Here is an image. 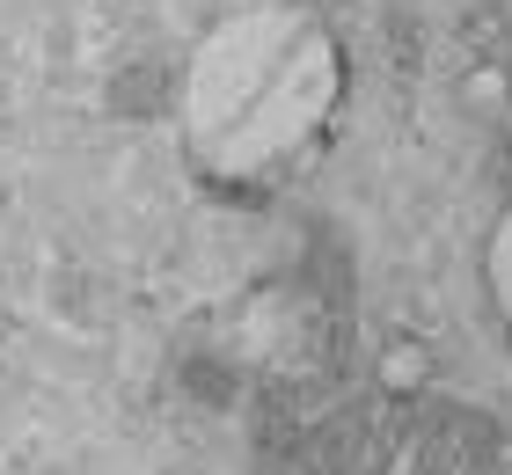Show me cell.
Wrapping results in <instances>:
<instances>
[{"mask_svg":"<svg viewBox=\"0 0 512 475\" xmlns=\"http://www.w3.org/2000/svg\"><path fill=\"white\" fill-rule=\"evenodd\" d=\"M300 44H308L300 15H286V8H249L235 22H220V30L191 52V66H183V125H191V139H198L205 154H213L220 139L271 95V81L293 66Z\"/></svg>","mask_w":512,"mask_h":475,"instance_id":"cell-1","label":"cell"},{"mask_svg":"<svg viewBox=\"0 0 512 475\" xmlns=\"http://www.w3.org/2000/svg\"><path fill=\"white\" fill-rule=\"evenodd\" d=\"M315 103H322V44L308 37V44L293 52V66L271 81V95L213 147V161H220V169H235V176H242V169H264L271 154H286L293 139L315 125Z\"/></svg>","mask_w":512,"mask_h":475,"instance_id":"cell-2","label":"cell"},{"mask_svg":"<svg viewBox=\"0 0 512 475\" xmlns=\"http://www.w3.org/2000/svg\"><path fill=\"white\" fill-rule=\"evenodd\" d=\"M498 293L512 300V227H505V242H498Z\"/></svg>","mask_w":512,"mask_h":475,"instance_id":"cell-3","label":"cell"}]
</instances>
